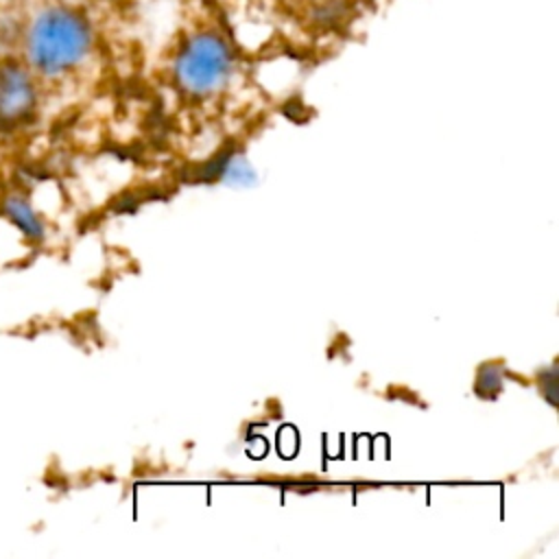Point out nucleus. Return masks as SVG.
Listing matches in <instances>:
<instances>
[{
	"instance_id": "nucleus-1",
	"label": "nucleus",
	"mask_w": 559,
	"mask_h": 559,
	"mask_svg": "<svg viewBox=\"0 0 559 559\" xmlns=\"http://www.w3.org/2000/svg\"><path fill=\"white\" fill-rule=\"evenodd\" d=\"M17 55L44 81H63L94 57L98 31L92 13L70 0H46L28 11L17 33Z\"/></svg>"
},
{
	"instance_id": "nucleus-2",
	"label": "nucleus",
	"mask_w": 559,
	"mask_h": 559,
	"mask_svg": "<svg viewBox=\"0 0 559 559\" xmlns=\"http://www.w3.org/2000/svg\"><path fill=\"white\" fill-rule=\"evenodd\" d=\"M234 66L236 57L229 39L216 28H197L179 44L173 76L181 92L210 96L227 85Z\"/></svg>"
},
{
	"instance_id": "nucleus-3",
	"label": "nucleus",
	"mask_w": 559,
	"mask_h": 559,
	"mask_svg": "<svg viewBox=\"0 0 559 559\" xmlns=\"http://www.w3.org/2000/svg\"><path fill=\"white\" fill-rule=\"evenodd\" d=\"M41 85L17 52L0 55V131H15L35 120Z\"/></svg>"
},
{
	"instance_id": "nucleus-4",
	"label": "nucleus",
	"mask_w": 559,
	"mask_h": 559,
	"mask_svg": "<svg viewBox=\"0 0 559 559\" xmlns=\"http://www.w3.org/2000/svg\"><path fill=\"white\" fill-rule=\"evenodd\" d=\"M7 212L13 216V221H15L28 236H39V234H41L39 218L35 216V212H33L22 199H11V201L7 203Z\"/></svg>"
}]
</instances>
